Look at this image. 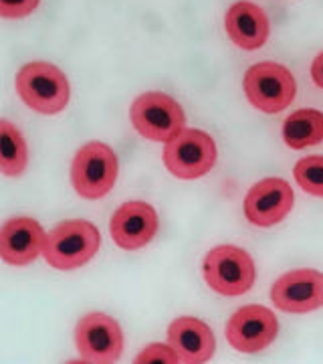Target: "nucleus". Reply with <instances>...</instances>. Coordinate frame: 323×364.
<instances>
[{
  "instance_id": "f257e3e1",
  "label": "nucleus",
  "mask_w": 323,
  "mask_h": 364,
  "mask_svg": "<svg viewBox=\"0 0 323 364\" xmlns=\"http://www.w3.org/2000/svg\"><path fill=\"white\" fill-rule=\"evenodd\" d=\"M102 245L99 229L89 221L71 219L59 223L47 233L43 257L45 261L61 272H71L89 263Z\"/></svg>"
},
{
  "instance_id": "f03ea898",
  "label": "nucleus",
  "mask_w": 323,
  "mask_h": 364,
  "mask_svg": "<svg viewBox=\"0 0 323 364\" xmlns=\"http://www.w3.org/2000/svg\"><path fill=\"white\" fill-rule=\"evenodd\" d=\"M14 85L26 107L43 116H55L69 104V79L53 63H26L16 73Z\"/></svg>"
},
{
  "instance_id": "7ed1b4c3",
  "label": "nucleus",
  "mask_w": 323,
  "mask_h": 364,
  "mask_svg": "<svg viewBox=\"0 0 323 364\" xmlns=\"http://www.w3.org/2000/svg\"><path fill=\"white\" fill-rule=\"evenodd\" d=\"M133 130L152 142H170L186 126L182 105L162 91H148L133 100L129 107Z\"/></svg>"
},
{
  "instance_id": "20e7f679",
  "label": "nucleus",
  "mask_w": 323,
  "mask_h": 364,
  "mask_svg": "<svg viewBox=\"0 0 323 364\" xmlns=\"http://www.w3.org/2000/svg\"><path fill=\"white\" fill-rule=\"evenodd\" d=\"M202 272L208 287L229 298L246 294L257 277L253 257L236 245H219L210 249L202 263Z\"/></svg>"
},
{
  "instance_id": "39448f33",
  "label": "nucleus",
  "mask_w": 323,
  "mask_h": 364,
  "mask_svg": "<svg viewBox=\"0 0 323 364\" xmlns=\"http://www.w3.org/2000/svg\"><path fill=\"white\" fill-rule=\"evenodd\" d=\"M116 152L102 142L81 146L71 162V182L79 196L97 200L104 198L117 181Z\"/></svg>"
},
{
  "instance_id": "423d86ee",
  "label": "nucleus",
  "mask_w": 323,
  "mask_h": 364,
  "mask_svg": "<svg viewBox=\"0 0 323 364\" xmlns=\"http://www.w3.org/2000/svg\"><path fill=\"white\" fill-rule=\"evenodd\" d=\"M243 90L246 100L263 114H279L295 100L297 83L287 67L263 61L246 69Z\"/></svg>"
},
{
  "instance_id": "0eeeda50",
  "label": "nucleus",
  "mask_w": 323,
  "mask_h": 364,
  "mask_svg": "<svg viewBox=\"0 0 323 364\" xmlns=\"http://www.w3.org/2000/svg\"><path fill=\"white\" fill-rule=\"evenodd\" d=\"M217 144L202 130H184L164 146V164L180 181H196L217 164Z\"/></svg>"
},
{
  "instance_id": "6e6552de",
  "label": "nucleus",
  "mask_w": 323,
  "mask_h": 364,
  "mask_svg": "<svg viewBox=\"0 0 323 364\" xmlns=\"http://www.w3.org/2000/svg\"><path fill=\"white\" fill-rule=\"evenodd\" d=\"M75 344L85 363H117L124 352V332L117 320L107 314H85L75 328Z\"/></svg>"
},
{
  "instance_id": "1a4fd4ad",
  "label": "nucleus",
  "mask_w": 323,
  "mask_h": 364,
  "mask_svg": "<svg viewBox=\"0 0 323 364\" xmlns=\"http://www.w3.org/2000/svg\"><path fill=\"white\" fill-rule=\"evenodd\" d=\"M279 322L265 306H243L231 316L226 324V340L234 350L255 354L265 350L277 338Z\"/></svg>"
},
{
  "instance_id": "9d476101",
  "label": "nucleus",
  "mask_w": 323,
  "mask_h": 364,
  "mask_svg": "<svg viewBox=\"0 0 323 364\" xmlns=\"http://www.w3.org/2000/svg\"><path fill=\"white\" fill-rule=\"evenodd\" d=\"M275 308L287 314H307L323 306V273L317 269H293L281 275L271 287Z\"/></svg>"
},
{
  "instance_id": "9b49d317",
  "label": "nucleus",
  "mask_w": 323,
  "mask_h": 364,
  "mask_svg": "<svg viewBox=\"0 0 323 364\" xmlns=\"http://www.w3.org/2000/svg\"><path fill=\"white\" fill-rule=\"evenodd\" d=\"M158 213L143 200H129L117 208L109 221V233L117 247L126 251L146 247L158 233Z\"/></svg>"
},
{
  "instance_id": "f8f14e48",
  "label": "nucleus",
  "mask_w": 323,
  "mask_h": 364,
  "mask_svg": "<svg viewBox=\"0 0 323 364\" xmlns=\"http://www.w3.org/2000/svg\"><path fill=\"white\" fill-rule=\"evenodd\" d=\"M295 203L291 184L283 178L257 182L245 196V215L257 227H273L291 213Z\"/></svg>"
},
{
  "instance_id": "ddd939ff",
  "label": "nucleus",
  "mask_w": 323,
  "mask_h": 364,
  "mask_svg": "<svg viewBox=\"0 0 323 364\" xmlns=\"http://www.w3.org/2000/svg\"><path fill=\"white\" fill-rule=\"evenodd\" d=\"M47 233L33 217H14L0 231V255L9 265H28L39 257Z\"/></svg>"
},
{
  "instance_id": "4468645a",
  "label": "nucleus",
  "mask_w": 323,
  "mask_h": 364,
  "mask_svg": "<svg viewBox=\"0 0 323 364\" xmlns=\"http://www.w3.org/2000/svg\"><path fill=\"white\" fill-rule=\"evenodd\" d=\"M168 344L176 350L180 363L186 364L208 363L217 350V340L212 330L202 320L192 316L176 318L170 324Z\"/></svg>"
},
{
  "instance_id": "2eb2a0df",
  "label": "nucleus",
  "mask_w": 323,
  "mask_h": 364,
  "mask_svg": "<svg viewBox=\"0 0 323 364\" xmlns=\"http://www.w3.org/2000/svg\"><path fill=\"white\" fill-rule=\"evenodd\" d=\"M224 28L236 47L245 51H255L267 43L271 25L267 13L258 4L248 0H239L226 11Z\"/></svg>"
},
{
  "instance_id": "dca6fc26",
  "label": "nucleus",
  "mask_w": 323,
  "mask_h": 364,
  "mask_svg": "<svg viewBox=\"0 0 323 364\" xmlns=\"http://www.w3.org/2000/svg\"><path fill=\"white\" fill-rule=\"evenodd\" d=\"M283 140L293 150L323 142V114L319 109H297L285 119Z\"/></svg>"
},
{
  "instance_id": "f3484780",
  "label": "nucleus",
  "mask_w": 323,
  "mask_h": 364,
  "mask_svg": "<svg viewBox=\"0 0 323 364\" xmlns=\"http://www.w3.org/2000/svg\"><path fill=\"white\" fill-rule=\"evenodd\" d=\"M28 164V148L21 130L9 119L0 122V172L4 176H21Z\"/></svg>"
},
{
  "instance_id": "a211bd4d",
  "label": "nucleus",
  "mask_w": 323,
  "mask_h": 364,
  "mask_svg": "<svg viewBox=\"0 0 323 364\" xmlns=\"http://www.w3.org/2000/svg\"><path fill=\"white\" fill-rule=\"evenodd\" d=\"M293 176L307 195L323 196V156L301 158L293 168Z\"/></svg>"
},
{
  "instance_id": "6ab92c4d",
  "label": "nucleus",
  "mask_w": 323,
  "mask_h": 364,
  "mask_svg": "<svg viewBox=\"0 0 323 364\" xmlns=\"http://www.w3.org/2000/svg\"><path fill=\"white\" fill-rule=\"evenodd\" d=\"M136 363H162V364H174L180 363L178 354L172 346L166 344H150L148 348H143L138 356H136Z\"/></svg>"
},
{
  "instance_id": "aec40b11",
  "label": "nucleus",
  "mask_w": 323,
  "mask_h": 364,
  "mask_svg": "<svg viewBox=\"0 0 323 364\" xmlns=\"http://www.w3.org/2000/svg\"><path fill=\"white\" fill-rule=\"evenodd\" d=\"M40 0H0V14L4 18H23L37 11Z\"/></svg>"
},
{
  "instance_id": "412c9836",
  "label": "nucleus",
  "mask_w": 323,
  "mask_h": 364,
  "mask_svg": "<svg viewBox=\"0 0 323 364\" xmlns=\"http://www.w3.org/2000/svg\"><path fill=\"white\" fill-rule=\"evenodd\" d=\"M311 79L319 90H323V53H319L311 63Z\"/></svg>"
}]
</instances>
